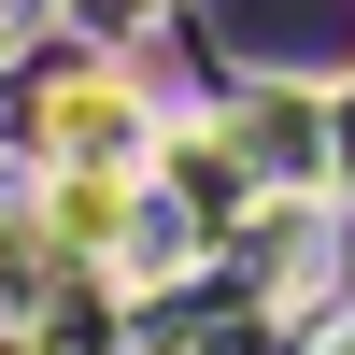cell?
<instances>
[{
    "label": "cell",
    "mask_w": 355,
    "mask_h": 355,
    "mask_svg": "<svg viewBox=\"0 0 355 355\" xmlns=\"http://www.w3.org/2000/svg\"><path fill=\"white\" fill-rule=\"evenodd\" d=\"M256 57H355V0H227Z\"/></svg>",
    "instance_id": "6da1fadb"
}]
</instances>
